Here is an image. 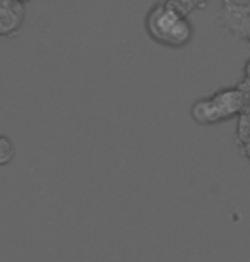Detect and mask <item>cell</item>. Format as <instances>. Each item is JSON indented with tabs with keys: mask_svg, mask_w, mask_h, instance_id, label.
I'll return each mask as SVG.
<instances>
[{
	"mask_svg": "<svg viewBox=\"0 0 250 262\" xmlns=\"http://www.w3.org/2000/svg\"><path fill=\"white\" fill-rule=\"evenodd\" d=\"M243 79H250V58L243 63Z\"/></svg>",
	"mask_w": 250,
	"mask_h": 262,
	"instance_id": "11",
	"label": "cell"
},
{
	"mask_svg": "<svg viewBox=\"0 0 250 262\" xmlns=\"http://www.w3.org/2000/svg\"><path fill=\"white\" fill-rule=\"evenodd\" d=\"M26 9L14 0H0V36L12 38L22 28Z\"/></svg>",
	"mask_w": 250,
	"mask_h": 262,
	"instance_id": "3",
	"label": "cell"
},
{
	"mask_svg": "<svg viewBox=\"0 0 250 262\" xmlns=\"http://www.w3.org/2000/svg\"><path fill=\"white\" fill-rule=\"evenodd\" d=\"M146 33L161 47L184 48L194 39V26L168 2H158L146 14Z\"/></svg>",
	"mask_w": 250,
	"mask_h": 262,
	"instance_id": "1",
	"label": "cell"
},
{
	"mask_svg": "<svg viewBox=\"0 0 250 262\" xmlns=\"http://www.w3.org/2000/svg\"><path fill=\"white\" fill-rule=\"evenodd\" d=\"M240 95H242V101H243V112H250V79H242L237 84Z\"/></svg>",
	"mask_w": 250,
	"mask_h": 262,
	"instance_id": "9",
	"label": "cell"
},
{
	"mask_svg": "<svg viewBox=\"0 0 250 262\" xmlns=\"http://www.w3.org/2000/svg\"><path fill=\"white\" fill-rule=\"evenodd\" d=\"M235 142L237 146H243L250 142V112H243L237 117V128H235Z\"/></svg>",
	"mask_w": 250,
	"mask_h": 262,
	"instance_id": "6",
	"label": "cell"
},
{
	"mask_svg": "<svg viewBox=\"0 0 250 262\" xmlns=\"http://www.w3.org/2000/svg\"><path fill=\"white\" fill-rule=\"evenodd\" d=\"M166 2H168L171 7H175L180 14L189 17V14L192 11H195V9H199V7H204L206 4H208V0H166Z\"/></svg>",
	"mask_w": 250,
	"mask_h": 262,
	"instance_id": "8",
	"label": "cell"
},
{
	"mask_svg": "<svg viewBox=\"0 0 250 262\" xmlns=\"http://www.w3.org/2000/svg\"><path fill=\"white\" fill-rule=\"evenodd\" d=\"M218 19L219 26H223L228 33L250 43V6L223 0V9Z\"/></svg>",
	"mask_w": 250,
	"mask_h": 262,
	"instance_id": "2",
	"label": "cell"
},
{
	"mask_svg": "<svg viewBox=\"0 0 250 262\" xmlns=\"http://www.w3.org/2000/svg\"><path fill=\"white\" fill-rule=\"evenodd\" d=\"M211 100L216 105V110L221 117V122H226L230 118L238 117L240 113H243V101L242 95H240L238 88H224V90L216 91L214 95H211Z\"/></svg>",
	"mask_w": 250,
	"mask_h": 262,
	"instance_id": "4",
	"label": "cell"
},
{
	"mask_svg": "<svg viewBox=\"0 0 250 262\" xmlns=\"http://www.w3.org/2000/svg\"><path fill=\"white\" fill-rule=\"evenodd\" d=\"M14 2H17V4H28L29 0H14Z\"/></svg>",
	"mask_w": 250,
	"mask_h": 262,
	"instance_id": "12",
	"label": "cell"
},
{
	"mask_svg": "<svg viewBox=\"0 0 250 262\" xmlns=\"http://www.w3.org/2000/svg\"><path fill=\"white\" fill-rule=\"evenodd\" d=\"M190 117L197 125H216L221 122V117H219L216 105L211 100V96L194 101L192 108H190Z\"/></svg>",
	"mask_w": 250,
	"mask_h": 262,
	"instance_id": "5",
	"label": "cell"
},
{
	"mask_svg": "<svg viewBox=\"0 0 250 262\" xmlns=\"http://www.w3.org/2000/svg\"><path fill=\"white\" fill-rule=\"evenodd\" d=\"M16 158V144L9 136H0V166L11 165Z\"/></svg>",
	"mask_w": 250,
	"mask_h": 262,
	"instance_id": "7",
	"label": "cell"
},
{
	"mask_svg": "<svg viewBox=\"0 0 250 262\" xmlns=\"http://www.w3.org/2000/svg\"><path fill=\"white\" fill-rule=\"evenodd\" d=\"M238 149H240V152H242L245 158H247V160H250V142H247V144H243V146H240Z\"/></svg>",
	"mask_w": 250,
	"mask_h": 262,
	"instance_id": "10",
	"label": "cell"
}]
</instances>
